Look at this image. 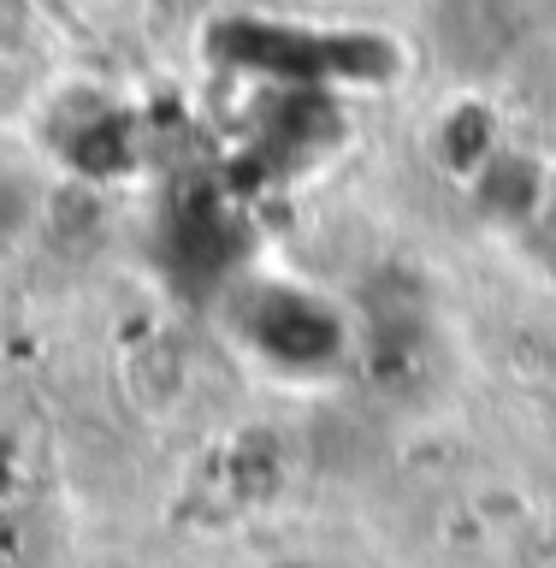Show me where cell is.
<instances>
[{
	"label": "cell",
	"mask_w": 556,
	"mask_h": 568,
	"mask_svg": "<svg viewBox=\"0 0 556 568\" xmlns=\"http://www.w3.org/2000/svg\"><path fill=\"white\" fill-rule=\"evenodd\" d=\"M42 213H48L42 178L0 154V255L24 248V243L36 237V225H42Z\"/></svg>",
	"instance_id": "7a4b0ae2"
},
{
	"label": "cell",
	"mask_w": 556,
	"mask_h": 568,
	"mask_svg": "<svg viewBox=\"0 0 556 568\" xmlns=\"http://www.w3.org/2000/svg\"><path fill=\"white\" fill-rule=\"evenodd\" d=\"M273 568H326V562H309V557H284V562H273Z\"/></svg>",
	"instance_id": "5b68a950"
},
{
	"label": "cell",
	"mask_w": 556,
	"mask_h": 568,
	"mask_svg": "<svg viewBox=\"0 0 556 568\" xmlns=\"http://www.w3.org/2000/svg\"><path fill=\"white\" fill-rule=\"evenodd\" d=\"M556 42V0H433V48L462 78H509Z\"/></svg>",
	"instance_id": "6da1fadb"
},
{
	"label": "cell",
	"mask_w": 556,
	"mask_h": 568,
	"mask_svg": "<svg viewBox=\"0 0 556 568\" xmlns=\"http://www.w3.org/2000/svg\"><path fill=\"white\" fill-rule=\"evenodd\" d=\"M509 83H515V95H522L533 113H545V119H556V42H545V48H533L527 60H515V71H509Z\"/></svg>",
	"instance_id": "3957f363"
},
{
	"label": "cell",
	"mask_w": 556,
	"mask_h": 568,
	"mask_svg": "<svg viewBox=\"0 0 556 568\" xmlns=\"http://www.w3.org/2000/svg\"><path fill=\"white\" fill-rule=\"evenodd\" d=\"M527 231H533V243L550 255V266H556V172H550V184H545V195H539V207L527 213Z\"/></svg>",
	"instance_id": "277c9868"
}]
</instances>
